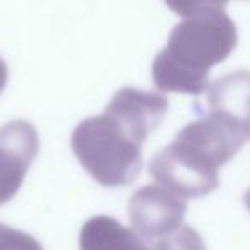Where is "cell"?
Wrapping results in <instances>:
<instances>
[{
  "mask_svg": "<svg viewBox=\"0 0 250 250\" xmlns=\"http://www.w3.org/2000/svg\"><path fill=\"white\" fill-rule=\"evenodd\" d=\"M168 101L156 93L122 87L106 110L83 120L72 132V151L84 170L104 187H120L141 171V147L167 115Z\"/></svg>",
  "mask_w": 250,
  "mask_h": 250,
  "instance_id": "6da1fadb",
  "label": "cell"
},
{
  "mask_svg": "<svg viewBox=\"0 0 250 250\" xmlns=\"http://www.w3.org/2000/svg\"><path fill=\"white\" fill-rule=\"evenodd\" d=\"M250 137V120L231 111L211 110L188 122L153 158L149 171L158 185L180 199H197L219 185V168L228 163Z\"/></svg>",
  "mask_w": 250,
  "mask_h": 250,
  "instance_id": "7a4b0ae2",
  "label": "cell"
},
{
  "mask_svg": "<svg viewBox=\"0 0 250 250\" xmlns=\"http://www.w3.org/2000/svg\"><path fill=\"white\" fill-rule=\"evenodd\" d=\"M182 21L168 36L167 46L153 62L154 86L163 93L197 94L208 91L209 70L236 46V26L225 4H170Z\"/></svg>",
  "mask_w": 250,
  "mask_h": 250,
  "instance_id": "3957f363",
  "label": "cell"
},
{
  "mask_svg": "<svg viewBox=\"0 0 250 250\" xmlns=\"http://www.w3.org/2000/svg\"><path fill=\"white\" fill-rule=\"evenodd\" d=\"M187 211L184 199L161 185H146L130 197L129 216L134 231L144 238H165L182 226Z\"/></svg>",
  "mask_w": 250,
  "mask_h": 250,
  "instance_id": "277c9868",
  "label": "cell"
},
{
  "mask_svg": "<svg viewBox=\"0 0 250 250\" xmlns=\"http://www.w3.org/2000/svg\"><path fill=\"white\" fill-rule=\"evenodd\" d=\"M38 149V134L29 122L12 120L0 129V206L18 194Z\"/></svg>",
  "mask_w": 250,
  "mask_h": 250,
  "instance_id": "5b68a950",
  "label": "cell"
},
{
  "mask_svg": "<svg viewBox=\"0 0 250 250\" xmlns=\"http://www.w3.org/2000/svg\"><path fill=\"white\" fill-rule=\"evenodd\" d=\"M81 250H151L139 235L110 216H94L83 226Z\"/></svg>",
  "mask_w": 250,
  "mask_h": 250,
  "instance_id": "8992f818",
  "label": "cell"
},
{
  "mask_svg": "<svg viewBox=\"0 0 250 250\" xmlns=\"http://www.w3.org/2000/svg\"><path fill=\"white\" fill-rule=\"evenodd\" d=\"M211 110L231 111L250 120V72L236 70L219 77L208 87Z\"/></svg>",
  "mask_w": 250,
  "mask_h": 250,
  "instance_id": "52a82bcc",
  "label": "cell"
},
{
  "mask_svg": "<svg viewBox=\"0 0 250 250\" xmlns=\"http://www.w3.org/2000/svg\"><path fill=\"white\" fill-rule=\"evenodd\" d=\"M156 250H206L204 242L192 226L184 225L156 243Z\"/></svg>",
  "mask_w": 250,
  "mask_h": 250,
  "instance_id": "ba28073f",
  "label": "cell"
},
{
  "mask_svg": "<svg viewBox=\"0 0 250 250\" xmlns=\"http://www.w3.org/2000/svg\"><path fill=\"white\" fill-rule=\"evenodd\" d=\"M0 250H43V247L28 233L0 223Z\"/></svg>",
  "mask_w": 250,
  "mask_h": 250,
  "instance_id": "9c48e42d",
  "label": "cell"
},
{
  "mask_svg": "<svg viewBox=\"0 0 250 250\" xmlns=\"http://www.w3.org/2000/svg\"><path fill=\"white\" fill-rule=\"evenodd\" d=\"M7 77H9L7 65H5V62L2 60V57H0V93L4 91L5 84H7Z\"/></svg>",
  "mask_w": 250,
  "mask_h": 250,
  "instance_id": "30bf717a",
  "label": "cell"
},
{
  "mask_svg": "<svg viewBox=\"0 0 250 250\" xmlns=\"http://www.w3.org/2000/svg\"><path fill=\"white\" fill-rule=\"evenodd\" d=\"M245 204H247V208H249V211H250V190H247V194H245Z\"/></svg>",
  "mask_w": 250,
  "mask_h": 250,
  "instance_id": "8fae6325",
  "label": "cell"
}]
</instances>
